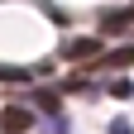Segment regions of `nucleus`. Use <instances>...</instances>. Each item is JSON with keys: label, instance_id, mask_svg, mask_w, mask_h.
I'll return each instance as SVG.
<instances>
[{"label": "nucleus", "instance_id": "nucleus-4", "mask_svg": "<svg viewBox=\"0 0 134 134\" xmlns=\"http://www.w3.org/2000/svg\"><path fill=\"white\" fill-rule=\"evenodd\" d=\"M110 96H120V100H129V96H134V86H129L125 77H115V81H110Z\"/></svg>", "mask_w": 134, "mask_h": 134}, {"label": "nucleus", "instance_id": "nucleus-2", "mask_svg": "<svg viewBox=\"0 0 134 134\" xmlns=\"http://www.w3.org/2000/svg\"><path fill=\"white\" fill-rule=\"evenodd\" d=\"M96 53H100V38H72V43L62 48V58H67V62H91Z\"/></svg>", "mask_w": 134, "mask_h": 134}, {"label": "nucleus", "instance_id": "nucleus-3", "mask_svg": "<svg viewBox=\"0 0 134 134\" xmlns=\"http://www.w3.org/2000/svg\"><path fill=\"white\" fill-rule=\"evenodd\" d=\"M129 19H134L129 10H115V14H105V19H100V29H105V34H120V29L129 24Z\"/></svg>", "mask_w": 134, "mask_h": 134}, {"label": "nucleus", "instance_id": "nucleus-5", "mask_svg": "<svg viewBox=\"0 0 134 134\" xmlns=\"http://www.w3.org/2000/svg\"><path fill=\"white\" fill-rule=\"evenodd\" d=\"M34 100H38V105H43L48 115H58V96H48V91H38V96H34Z\"/></svg>", "mask_w": 134, "mask_h": 134}, {"label": "nucleus", "instance_id": "nucleus-6", "mask_svg": "<svg viewBox=\"0 0 134 134\" xmlns=\"http://www.w3.org/2000/svg\"><path fill=\"white\" fill-rule=\"evenodd\" d=\"M110 62H115V67H129V62H134V48H120V53H115Z\"/></svg>", "mask_w": 134, "mask_h": 134}, {"label": "nucleus", "instance_id": "nucleus-1", "mask_svg": "<svg viewBox=\"0 0 134 134\" xmlns=\"http://www.w3.org/2000/svg\"><path fill=\"white\" fill-rule=\"evenodd\" d=\"M0 129L5 134H29V129H38V120H34V110H24V105H5L0 110Z\"/></svg>", "mask_w": 134, "mask_h": 134}, {"label": "nucleus", "instance_id": "nucleus-7", "mask_svg": "<svg viewBox=\"0 0 134 134\" xmlns=\"http://www.w3.org/2000/svg\"><path fill=\"white\" fill-rule=\"evenodd\" d=\"M110 134H134V125H129V120H115V125H110Z\"/></svg>", "mask_w": 134, "mask_h": 134}]
</instances>
